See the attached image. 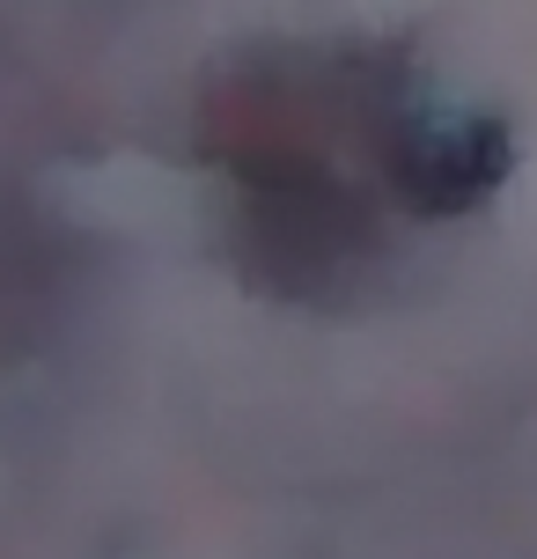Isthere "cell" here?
<instances>
[{
  "label": "cell",
  "mask_w": 537,
  "mask_h": 559,
  "mask_svg": "<svg viewBox=\"0 0 537 559\" xmlns=\"http://www.w3.org/2000/svg\"><path fill=\"white\" fill-rule=\"evenodd\" d=\"M509 169V140L486 118H413L391 140V185L420 214H464Z\"/></svg>",
  "instance_id": "1"
}]
</instances>
